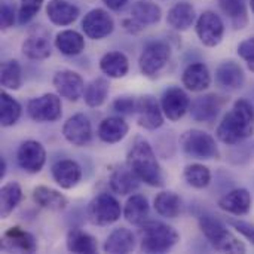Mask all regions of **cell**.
<instances>
[{
    "mask_svg": "<svg viewBox=\"0 0 254 254\" xmlns=\"http://www.w3.org/2000/svg\"><path fill=\"white\" fill-rule=\"evenodd\" d=\"M254 134L253 106L241 98L235 101L234 107L225 115L217 127L216 135L225 144H237Z\"/></svg>",
    "mask_w": 254,
    "mask_h": 254,
    "instance_id": "1",
    "label": "cell"
},
{
    "mask_svg": "<svg viewBox=\"0 0 254 254\" xmlns=\"http://www.w3.org/2000/svg\"><path fill=\"white\" fill-rule=\"evenodd\" d=\"M127 165L146 185L153 188H161L164 185L161 165L152 146L144 138H135L131 150L128 152Z\"/></svg>",
    "mask_w": 254,
    "mask_h": 254,
    "instance_id": "2",
    "label": "cell"
},
{
    "mask_svg": "<svg viewBox=\"0 0 254 254\" xmlns=\"http://www.w3.org/2000/svg\"><path fill=\"white\" fill-rule=\"evenodd\" d=\"M141 252L144 253H165L179 243V234L174 228L162 222H144L140 225Z\"/></svg>",
    "mask_w": 254,
    "mask_h": 254,
    "instance_id": "3",
    "label": "cell"
},
{
    "mask_svg": "<svg viewBox=\"0 0 254 254\" xmlns=\"http://www.w3.org/2000/svg\"><path fill=\"white\" fill-rule=\"evenodd\" d=\"M199 228L210 244L223 253H246V246L228 231V228L217 217L204 214L199 217Z\"/></svg>",
    "mask_w": 254,
    "mask_h": 254,
    "instance_id": "4",
    "label": "cell"
},
{
    "mask_svg": "<svg viewBox=\"0 0 254 254\" xmlns=\"http://www.w3.org/2000/svg\"><path fill=\"white\" fill-rule=\"evenodd\" d=\"M180 144L183 152L195 159H219L220 152L216 144V140L201 129H189L182 138Z\"/></svg>",
    "mask_w": 254,
    "mask_h": 254,
    "instance_id": "5",
    "label": "cell"
},
{
    "mask_svg": "<svg viewBox=\"0 0 254 254\" xmlns=\"http://www.w3.org/2000/svg\"><path fill=\"white\" fill-rule=\"evenodd\" d=\"M171 57V49L164 42H149L138 60L140 70L144 76L153 79L156 77L164 67L168 64Z\"/></svg>",
    "mask_w": 254,
    "mask_h": 254,
    "instance_id": "6",
    "label": "cell"
},
{
    "mask_svg": "<svg viewBox=\"0 0 254 254\" xmlns=\"http://www.w3.org/2000/svg\"><path fill=\"white\" fill-rule=\"evenodd\" d=\"M121 214H122L121 204L110 193L97 195L88 207V217L91 223L97 226L112 225L121 219Z\"/></svg>",
    "mask_w": 254,
    "mask_h": 254,
    "instance_id": "7",
    "label": "cell"
},
{
    "mask_svg": "<svg viewBox=\"0 0 254 254\" xmlns=\"http://www.w3.org/2000/svg\"><path fill=\"white\" fill-rule=\"evenodd\" d=\"M27 113L36 122H54L61 118V100L55 94H45L27 103Z\"/></svg>",
    "mask_w": 254,
    "mask_h": 254,
    "instance_id": "8",
    "label": "cell"
},
{
    "mask_svg": "<svg viewBox=\"0 0 254 254\" xmlns=\"http://www.w3.org/2000/svg\"><path fill=\"white\" fill-rule=\"evenodd\" d=\"M196 34L202 45L208 48H214L223 39L225 24L216 12L205 10L199 15L196 21Z\"/></svg>",
    "mask_w": 254,
    "mask_h": 254,
    "instance_id": "9",
    "label": "cell"
},
{
    "mask_svg": "<svg viewBox=\"0 0 254 254\" xmlns=\"http://www.w3.org/2000/svg\"><path fill=\"white\" fill-rule=\"evenodd\" d=\"M115 28V21L104 9H92L89 10L83 21H82V30L86 37L92 40H100L107 37Z\"/></svg>",
    "mask_w": 254,
    "mask_h": 254,
    "instance_id": "10",
    "label": "cell"
},
{
    "mask_svg": "<svg viewBox=\"0 0 254 254\" xmlns=\"http://www.w3.org/2000/svg\"><path fill=\"white\" fill-rule=\"evenodd\" d=\"M22 54L30 60H45L51 55L49 31L43 25H34L28 30L22 42Z\"/></svg>",
    "mask_w": 254,
    "mask_h": 254,
    "instance_id": "11",
    "label": "cell"
},
{
    "mask_svg": "<svg viewBox=\"0 0 254 254\" xmlns=\"http://www.w3.org/2000/svg\"><path fill=\"white\" fill-rule=\"evenodd\" d=\"M16 161H18V165L25 173L37 174L46 162L45 147L39 141L27 140L19 146L16 152Z\"/></svg>",
    "mask_w": 254,
    "mask_h": 254,
    "instance_id": "12",
    "label": "cell"
},
{
    "mask_svg": "<svg viewBox=\"0 0 254 254\" xmlns=\"http://www.w3.org/2000/svg\"><path fill=\"white\" fill-rule=\"evenodd\" d=\"M52 82L58 95L68 101H77L85 92V83L82 76L73 70L57 71Z\"/></svg>",
    "mask_w": 254,
    "mask_h": 254,
    "instance_id": "13",
    "label": "cell"
},
{
    "mask_svg": "<svg viewBox=\"0 0 254 254\" xmlns=\"http://www.w3.org/2000/svg\"><path fill=\"white\" fill-rule=\"evenodd\" d=\"M161 107H162L164 116L176 122L182 119L186 115V112L190 109V100L182 88L174 86L164 92L162 100H161Z\"/></svg>",
    "mask_w": 254,
    "mask_h": 254,
    "instance_id": "14",
    "label": "cell"
},
{
    "mask_svg": "<svg viewBox=\"0 0 254 254\" xmlns=\"http://www.w3.org/2000/svg\"><path fill=\"white\" fill-rule=\"evenodd\" d=\"M63 135L73 146L82 147L88 144L92 137V127L89 119L82 113L73 115L65 121L63 127Z\"/></svg>",
    "mask_w": 254,
    "mask_h": 254,
    "instance_id": "15",
    "label": "cell"
},
{
    "mask_svg": "<svg viewBox=\"0 0 254 254\" xmlns=\"http://www.w3.org/2000/svg\"><path fill=\"white\" fill-rule=\"evenodd\" d=\"M135 113L138 116V125L144 129H156L164 124L162 107L152 95H143L137 98Z\"/></svg>",
    "mask_w": 254,
    "mask_h": 254,
    "instance_id": "16",
    "label": "cell"
},
{
    "mask_svg": "<svg viewBox=\"0 0 254 254\" xmlns=\"http://www.w3.org/2000/svg\"><path fill=\"white\" fill-rule=\"evenodd\" d=\"M223 101L216 94H207L204 97H198L190 104L192 119L196 122H213L219 112L222 110Z\"/></svg>",
    "mask_w": 254,
    "mask_h": 254,
    "instance_id": "17",
    "label": "cell"
},
{
    "mask_svg": "<svg viewBox=\"0 0 254 254\" xmlns=\"http://www.w3.org/2000/svg\"><path fill=\"white\" fill-rule=\"evenodd\" d=\"M216 82L219 86L229 89V91H237L241 89L244 82H246V74L243 67L229 60V61H223L217 70H216Z\"/></svg>",
    "mask_w": 254,
    "mask_h": 254,
    "instance_id": "18",
    "label": "cell"
},
{
    "mask_svg": "<svg viewBox=\"0 0 254 254\" xmlns=\"http://www.w3.org/2000/svg\"><path fill=\"white\" fill-rule=\"evenodd\" d=\"M51 173H52L54 182L63 189L74 188L82 179L80 167L74 161H70V159H63V161L55 162L51 168Z\"/></svg>",
    "mask_w": 254,
    "mask_h": 254,
    "instance_id": "19",
    "label": "cell"
},
{
    "mask_svg": "<svg viewBox=\"0 0 254 254\" xmlns=\"http://www.w3.org/2000/svg\"><path fill=\"white\" fill-rule=\"evenodd\" d=\"M252 195L247 189H234L229 193H226L225 196L220 198L219 201V207L234 216H244L250 211L252 208Z\"/></svg>",
    "mask_w": 254,
    "mask_h": 254,
    "instance_id": "20",
    "label": "cell"
},
{
    "mask_svg": "<svg viewBox=\"0 0 254 254\" xmlns=\"http://www.w3.org/2000/svg\"><path fill=\"white\" fill-rule=\"evenodd\" d=\"M46 15L55 25H70L79 16V7L65 0H51L46 4Z\"/></svg>",
    "mask_w": 254,
    "mask_h": 254,
    "instance_id": "21",
    "label": "cell"
},
{
    "mask_svg": "<svg viewBox=\"0 0 254 254\" xmlns=\"http://www.w3.org/2000/svg\"><path fill=\"white\" fill-rule=\"evenodd\" d=\"M140 182L141 180L134 174V171L128 165L113 170L110 174V179H109L110 189L118 195L132 193L134 190H137Z\"/></svg>",
    "mask_w": 254,
    "mask_h": 254,
    "instance_id": "22",
    "label": "cell"
},
{
    "mask_svg": "<svg viewBox=\"0 0 254 254\" xmlns=\"http://www.w3.org/2000/svg\"><path fill=\"white\" fill-rule=\"evenodd\" d=\"M3 249L19 250V252H25V253H34L37 250V243L30 232L15 226V228H10L4 232Z\"/></svg>",
    "mask_w": 254,
    "mask_h": 254,
    "instance_id": "23",
    "label": "cell"
},
{
    "mask_svg": "<svg viewBox=\"0 0 254 254\" xmlns=\"http://www.w3.org/2000/svg\"><path fill=\"white\" fill-rule=\"evenodd\" d=\"M211 83L208 67L202 63H193L183 71V85L192 92H201Z\"/></svg>",
    "mask_w": 254,
    "mask_h": 254,
    "instance_id": "24",
    "label": "cell"
},
{
    "mask_svg": "<svg viewBox=\"0 0 254 254\" xmlns=\"http://www.w3.org/2000/svg\"><path fill=\"white\" fill-rule=\"evenodd\" d=\"M128 131H129V127L122 118L112 116V118H106L100 124L98 137L104 143L115 144V143H119L121 140H124L127 137Z\"/></svg>",
    "mask_w": 254,
    "mask_h": 254,
    "instance_id": "25",
    "label": "cell"
},
{
    "mask_svg": "<svg viewBox=\"0 0 254 254\" xmlns=\"http://www.w3.org/2000/svg\"><path fill=\"white\" fill-rule=\"evenodd\" d=\"M100 68L106 76H109L112 79H121L128 73L129 61L125 54H122L119 51H112L101 57Z\"/></svg>",
    "mask_w": 254,
    "mask_h": 254,
    "instance_id": "26",
    "label": "cell"
},
{
    "mask_svg": "<svg viewBox=\"0 0 254 254\" xmlns=\"http://www.w3.org/2000/svg\"><path fill=\"white\" fill-rule=\"evenodd\" d=\"M135 247L134 234L127 228L115 229L104 243V252L112 254H125L132 252Z\"/></svg>",
    "mask_w": 254,
    "mask_h": 254,
    "instance_id": "27",
    "label": "cell"
},
{
    "mask_svg": "<svg viewBox=\"0 0 254 254\" xmlns=\"http://www.w3.org/2000/svg\"><path fill=\"white\" fill-rule=\"evenodd\" d=\"M196 13H195V7L188 3V1H180L176 3L167 15V21L168 24L179 31H185L189 27H192V24L195 22Z\"/></svg>",
    "mask_w": 254,
    "mask_h": 254,
    "instance_id": "28",
    "label": "cell"
},
{
    "mask_svg": "<svg viewBox=\"0 0 254 254\" xmlns=\"http://www.w3.org/2000/svg\"><path fill=\"white\" fill-rule=\"evenodd\" d=\"M33 199L39 207L51 211H60L67 207V198L58 190L46 186H37L33 190Z\"/></svg>",
    "mask_w": 254,
    "mask_h": 254,
    "instance_id": "29",
    "label": "cell"
},
{
    "mask_svg": "<svg viewBox=\"0 0 254 254\" xmlns=\"http://www.w3.org/2000/svg\"><path fill=\"white\" fill-rule=\"evenodd\" d=\"M55 48L64 55L74 57L82 54V51L85 49V39L80 33L74 30H64L57 34Z\"/></svg>",
    "mask_w": 254,
    "mask_h": 254,
    "instance_id": "30",
    "label": "cell"
},
{
    "mask_svg": "<svg viewBox=\"0 0 254 254\" xmlns=\"http://www.w3.org/2000/svg\"><path fill=\"white\" fill-rule=\"evenodd\" d=\"M124 217L131 225H143L149 217V202L143 195H132L124 208Z\"/></svg>",
    "mask_w": 254,
    "mask_h": 254,
    "instance_id": "31",
    "label": "cell"
},
{
    "mask_svg": "<svg viewBox=\"0 0 254 254\" xmlns=\"http://www.w3.org/2000/svg\"><path fill=\"white\" fill-rule=\"evenodd\" d=\"M132 19H135L141 27L156 24L161 19V7L150 0H138L131 9Z\"/></svg>",
    "mask_w": 254,
    "mask_h": 254,
    "instance_id": "32",
    "label": "cell"
},
{
    "mask_svg": "<svg viewBox=\"0 0 254 254\" xmlns=\"http://www.w3.org/2000/svg\"><path fill=\"white\" fill-rule=\"evenodd\" d=\"M67 249L71 253L94 254L97 253L98 246L92 235L79 229H73L67 235Z\"/></svg>",
    "mask_w": 254,
    "mask_h": 254,
    "instance_id": "33",
    "label": "cell"
},
{
    "mask_svg": "<svg viewBox=\"0 0 254 254\" xmlns=\"http://www.w3.org/2000/svg\"><path fill=\"white\" fill-rule=\"evenodd\" d=\"M22 190L16 182H7L0 190V214L6 219L21 202Z\"/></svg>",
    "mask_w": 254,
    "mask_h": 254,
    "instance_id": "34",
    "label": "cell"
},
{
    "mask_svg": "<svg viewBox=\"0 0 254 254\" xmlns=\"http://www.w3.org/2000/svg\"><path fill=\"white\" fill-rule=\"evenodd\" d=\"M153 205L159 216L167 219H176L182 210V199L174 192H161L155 198Z\"/></svg>",
    "mask_w": 254,
    "mask_h": 254,
    "instance_id": "35",
    "label": "cell"
},
{
    "mask_svg": "<svg viewBox=\"0 0 254 254\" xmlns=\"http://www.w3.org/2000/svg\"><path fill=\"white\" fill-rule=\"evenodd\" d=\"M220 9L229 16L235 28H244L249 22L246 0H217Z\"/></svg>",
    "mask_w": 254,
    "mask_h": 254,
    "instance_id": "36",
    "label": "cell"
},
{
    "mask_svg": "<svg viewBox=\"0 0 254 254\" xmlns=\"http://www.w3.org/2000/svg\"><path fill=\"white\" fill-rule=\"evenodd\" d=\"M109 95V82L104 77H97L85 86L83 98L89 107H100Z\"/></svg>",
    "mask_w": 254,
    "mask_h": 254,
    "instance_id": "37",
    "label": "cell"
},
{
    "mask_svg": "<svg viewBox=\"0 0 254 254\" xmlns=\"http://www.w3.org/2000/svg\"><path fill=\"white\" fill-rule=\"evenodd\" d=\"M0 124L1 127L7 128L16 124L21 116V106L19 103L10 97L7 92H1L0 95Z\"/></svg>",
    "mask_w": 254,
    "mask_h": 254,
    "instance_id": "38",
    "label": "cell"
},
{
    "mask_svg": "<svg viewBox=\"0 0 254 254\" xmlns=\"http://www.w3.org/2000/svg\"><path fill=\"white\" fill-rule=\"evenodd\" d=\"M0 80L1 85L7 89H19L22 83V70L19 63L15 60L3 63L0 68Z\"/></svg>",
    "mask_w": 254,
    "mask_h": 254,
    "instance_id": "39",
    "label": "cell"
},
{
    "mask_svg": "<svg viewBox=\"0 0 254 254\" xmlns=\"http://www.w3.org/2000/svg\"><path fill=\"white\" fill-rule=\"evenodd\" d=\"M185 180L189 186L195 189H204L211 182V173L210 170L202 164H192L185 168Z\"/></svg>",
    "mask_w": 254,
    "mask_h": 254,
    "instance_id": "40",
    "label": "cell"
},
{
    "mask_svg": "<svg viewBox=\"0 0 254 254\" xmlns=\"http://www.w3.org/2000/svg\"><path fill=\"white\" fill-rule=\"evenodd\" d=\"M43 1L45 0H21V7L18 12L19 24L24 25V24L30 22L36 16V13L40 10Z\"/></svg>",
    "mask_w": 254,
    "mask_h": 254,
    "instance_id": "41",
    "label": "cell"
},
{
    "mask_svg": "<svg viewBox=\"0 0 254 254\" xmlns=\"http://www.w3.org/2000/svg\"><path fill=\"white\" fill-rule=\"evenodd\" d=\"M238 55L247 63L249 70L254 73V37H249L238 45Z\"/></svg>",
    "mask_w": 254,
    "mask_h": 254,
    "instance_id": "42",
    "label": "cell"
},
{
    "mask_svg": "<svg viewBox=\"0 0 254 254\" xmlns=\"http://www.w3.org/2000/svg\"><path fill=\"white\" fill-rule=\"evenodd\" d=\"M113 110L122 115H132L137 112V100L132 97H119L113 103Z\"/></svg>",
    "mask_w": 254,
    "mask_h": 254,
    "instance_id": "43",
    "label": "cell"
},
{
    "mask_svg": "<svg viewBox=\"0 0 254 254\" xmlns=\"http://www.w3.org/2000/svg\"><path fill=\"white\" fill-rule=\"evenodd\" d=\"M0 22L1 28H10L15 22V6H12L9 1H3L1 4V12H0Z\"/></svg>",
    "mask_w": 254,
    "mask_h": 254,
    "instance_id": "44",
    "label": "cell"
},
{
    "mask_svg": "<svg viewBox=\"0 0 254 254\" xmlns=\"http://www.w3.org/2000/svg\"><path fill=\"white\" fill-rule=\"evenodd\" d=\"M231 225L254 246V225L249 222H243V220H232Z\"/></svg>",
    "mask_w": 254,
    "mask_h": 254,
    "instance_id": "45",
    "label": "cell"
},
{
    "mask_svg": "<svg viewBox=\"0 0 254 254\" xmlns=\"http://www.w3.org/2000/svg\"><path fill=\"white\" fill-rule=\"evenodd\" d=\"M103 3L112 10H119L128 3V0H103Z\"/></svg>",
    "mask_w": 254,
    "mask_h": 254,
    "instance_id": "46",
    "label": "cell"
},
{
    "mask_svg": "<svg viewBox=\"0 0 254 254\" xmlns=\"http://www.w3.org/2000/svg\"><path fill=\"white\" fill-rule=\"evenodd\" d=\"M4 173H6V164L4 159H0V179L4 177Z\"/></svg>",
    "mask_w": 254,
    "mask_h": 254,
    "instance_id": "47",
    "label": "cell"
},
{
    "mask_svg": "<svg viewBox=\"0 0 254 254\" xmlns=\"http://www.w3.org/2000/svg\"><path fill=\"white\" fill-rule=\"evenodd\" d=\"M250 6H252V10H253L254 13V0H250Z\"/></svg>",
    "mask_w": 254,
    "mask_h": 254,
    "instance_id": "48",
    "label": "cell"
}]
</instances>
